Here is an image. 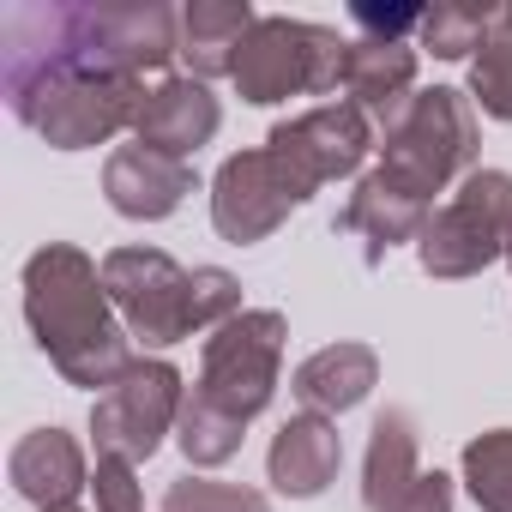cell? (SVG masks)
<instances>
[{
	"label": "cell",
	"mask_w": 512,
	"mask_h": 512,
	"mask_svg": "<svg viewBox=\"0 0 512 512\" xmlns=\"http://www.w3.org/2000/svg\"><path fill=\"white\" fill-rule=\"evenodd\" d=\"M422 476L416 464V422L404 410H386L368 434V464H362V506L368 512H398L410 482Z\"/></svg>",
	"instance_id": "ac0fdd59"
},
{
	"label": "cell",
	"mask_w": 512,
	"mask_h": 512,
	"mask_svg": "<svg viewBox=\"0 0 512 512\" xmlns=\"http://www.w3.org/2000/svg\"><path fill=\"white\" fill-rule=\"evenodd\" d=\"M278 362H284V314L241 308L229 326H217L205 338V368H199L193 398H205L211 410H223L235 422H253L278 392Z\"/></svg>",
	"instance_id": "3957f363"
},
{
	"label": "cell",
	"mask_w": 512,
	"mask_h": 512,
	"mask_svg": "<svg viewBox=\"0 0 512 512\" xmlns=\"http://www.w3.org/2000/svg\"><path fill=\"white\" fill-rule=\"evenodd\" d=\"M374 380H380V356L368 344H326L296 368V398L314 416H338V410H356L374 392Z\"/></svg>",
	"instance_id": "2e32d148"
},
{
	"label": "cell",
	"mask_w": 512,
	"mask_h": 512,
	"mask_svg": "<svg viewBox=\"0 0 512 512\" xmlns=\"http://www.w3.org/2000/svg\"><path fill=\"white\" fill-rule=\"evenodd\" d=\"M181 374L169 362H133L91 410V440H97V458H151L163 446V434L181 422Z\"/></svg>",
	"instance_id": "8992f818"
},
{
	"label": "cell",
	"mask_w": 512,
	"mask_h": 512,
	"mask_svg": "<svg viewBox=\"0 0 512 512\" xmlns=\"http://www.w3.org/2000/svg\"><path fill=\"white\" fill-rule=\"evenodd\" d=\"M464 482L482 512H512V428L476 434L464 446Z\"/></svg>",
	"instance_id": "d6986e66"
},
{
	"label": "cell",
	"mask_w": 512,
	"mask_h": 512,
	"mask_svg": "<svg viewBox=\"0 0 512 512\" xmlns=\"http://www.w3.org/2000/svg\"><path fill=\"white\" fill-rule=\"evenodd\" d=\"M181 434V452H187V464H223V458H235L241 452V428L247 422H235V416H223V410H211L205 398H193L187 392V404H181V422H175Z\"/></svg>",
	"instance_id": "ffe728a7"
},
{
	"label": "cell",
	"mask_w": 512,
	"mask_h": 512,
	"mask_svg": "<svg viewBox=\"0 0 512 512\" xmlns=\"http://www.w3.org/2000/svg\"><path fill=\"white\" fill-rule=\"evenodd\" d=\"M506 260H512V229H506Z\"/></svg>",
	"instance_id": "83f0119b"
},
{
	"label": "cell",
	"mask_w": 512,
	"mask_h": 512,
	"mask_svg": "<svg viewBox=\"0 0 512 512\" xmlns=\"http://www.w3.org/2000/svg\"><path fill=\"white\" fill-rule=\"evenodd\" d=\"M193 272H181L157 247H115L103 260V290L121 308L127 332L145 344H181L193 332V302H187Z\"/></svg>",
	"instance_id": "52a82bcc"
},
{
	"label": "cell",
	"mask_w": 512,
	"mask_h": 512,
	"mask_svg": "<svg viewBox=\"0 0 512 512\" xmlns=\"http://www.w3.org/2000/svg\"><path fill=\"white\" fill-rule=\"evenodd\" d=\"M302 199H308V187L260 145V151H241V157H229L217 169V181H211V223H217L223 241L241 247V241L272 235Z\"/></svg>",
	"instance_id": "ba28073f"
},
{
	"label": "cell",
	"mask_w": 512,
	"mask_h": 512,
	"mask_svg": "<svg viewBox=\"0 0 512 512\" xmlns=\"http://www.w3.org/2000/svg\"><path fill=\"white\" fill-rule=\"evenodd\" d=\"M266 151L314 193V187L350 175L368 157V115L356 103H320V109H308L296 121H278Z\"/></svg>",
	"instance_id": "9c48e42d"
},
{
	"label": "cell",
	"mask_w": 512,
	"mask_h": 512,
	"mask_svg": "<svg viewBox=\"0 0 512 512\" xmlns=\"http://www.w3.org/2000/svg\"><path fill=\"white\" fill-rule=\"evenodd\" d=\"M163 512H266V494L260 488H241V482L181 476V482H169Z\"/></svg>",
	"instance_id": "603a6c76"
},
{
	"label": "cell",
	"mask_w": 512,
	"mask_h": 512,
	"mask_svg": "<svg viewBox=\"0 0 512 512\" xmlns=\"http://www.w3.org/2000/svg\"><path fill=\"white\" fill-rule=\"evenodd\" d=\"M13 488L25 500H37V512H55V506H73L79 488H91V470H85V452L73 434L61 428H37L13 446Z\"/></svg>",
	"instance_id": "9a60e30c"
},
{
	"label": "cell",
	"mask_w": 512,
	"mask_h": 512,
	"mask_svg": "<svg viewBox=\"0 0 512 512\" xmlns=\"http://www.w3.org/2000/svg\"><path fill=\"white\" fill-rule=\"evenodd\" d=\"M350 73V43L326 25H302V19H260L247 31L241 55H235V85L247 103H284V97H326L338 91Z\"/></svg>",
	"instance_id": "7a4b0ae2"
},
{
	"label": "cell",
	"mask_w": 512,
	"mask_h": 512,
	"mask_svg": "<svg viewBox=\"0 0 512 512\" xmlns=\"http://www.w3.org/2000/svg\"><path fill=\"white\" fill-rule=\"evenodd\" d=\"M494 37V7H434L422 13V49H434L440 61H458L470 49H482Z\"/></svg>",
	"instance_id": "7402d4cb"
},
{
	"label": "cell",
	"mask_w": 512,
	"mask_h": 512,
	"mask_svg": "<svg viewBox=\"0 0 512 512\" xmlns=\"http://www.w3.org/2000/svg\"><path fill=\"white\" fill-rule=\"evenodd\" d=\"M103 193L121 217H139V223H157L169 217L187 193H193V163L181 157H163L151 145H121L103 169Z\"/></svg>",
	"instance_id": "7c38bea8"
},
{
	"label": "cell",
	"mask_w": 512,
	"mask_h": 512,
	"mask_svg": "<svg viewBox=\"0 0 512 512\" xmlns=\"http://www.w3.org/2000/svg\"><path fill=\"white\" fill-rule=\"evenodd\" d=\"M476 163V115L458 91L434 85L416 91L410 109L386 127V157L380 169H392L404 187H416L422 199H434L452 175H464Z\"/></svg>",
	"instance_id": "277c9868"
},
{
	"label": "cell",
	"mask_w": 512,
	"mask_h": 512,
	"mask_svg": "<svg viewBox=\"0 0 512 512\" xmlns=\"http://www.w3.org/2000/svg\"><path fill=\"white\" fill-rule=\"evenodd\" d=\"M398 512H452V476L422 470V476L410 482V494L398 500Z\"/></svg>",
	"instance_id": "4316f807"
},
{
	"label": "cell",
	"mask_w": 512,
	"mask_h": 512,
	"mask_svg": "<svg viewBox=\"0 0 512 512\" xmlns=\"http://www.w3.org/2000/svg\"><path fill=\"white\" fill-rule=\"evenodd\" d=\"M350 19L368 37H386V43H404V31H422V7H356Z\"/></svg>",
	"instance_id": "484cf974"
},
{
	"label": "cell",
	"mask_w": 512,
	"mask_h": 512,
	"mask_svg": "<svg viewBox=\"0 0 512 512\" xmlns=\"http://www.w3.org/2000/svg\"><path fill=\"white\" fill-rule=\"evenodd\" d=\"M428 217H434V199H422L416 187H404L392 169H374V175H362V187L350 193V205H344L338 223H344L350 235L368 241V266H380V260H386V247H398V241H422Z\"/></svg>",
	"instance_id": "8fae6325"
},
{
	"label": "cell",
	"mask_w": 512,
	"mask_h": 512,
	"mask_svg": "<svg viewBox=\"0 0 512 512\" xmlns=\"http://www.w3.org/2000/svg\"><path fill=\"white\" fill-rule=\"evenodd\" d=\"M91 488H97V512H145V500H139V482H133V464H127V458H97Z\"/></svg>",
	"instance_id": "d4e9b609"
},
{
	"label": "cell",
	"mask_w": 512,
	"mask_h": 512,
	"mask_svg": "<svg viewBox=\"0 0 512 512\" xmlns=\"http://www.w3.org/2000/svg\"><path fill=\"white\" fill-rule=\"evenodd\" d=\"M470 91L494 121H512V7L494 13V37L482 43L476 67H470Z\"/></svg>",
	"instance_id": "44dd1931"
},
{
	"label": "cell",
	"mask_w": 512,
	"mask_h": 512,
	"mask_svg": "<svg viewBox=\"0 0 512 512\" xmlns=\"http://www.w3.org/2000/svg\"><path fill=\"white\" fill-rule=\"evenodd\" d=\"M55 512H79V506H55Z\"/></svg>",
	"instance_id": "f1b7e54d"
},
{
	"label": "cell",
	"mask_w": 512,
	"mask_h": 512,
	"mask_svg": "<svg viewBox=\"0 0 512 512\" xmlns=\"http://www.w3.org/2000/svg\"><path fill=\"white\" fill-rule=\"evenodd\" d=\"M187 302H193V332H217L241 314V284L223 266H199L187 284Z\"/></svg>",
	"instance_id": "cb8c5ba5"
},
{
	"label": "cell",
	"mask_w": 512,
	"mask_h": 512,
	"mask_svg": "<svg viewBox=\"0 0 512 512\" xmlns=\"http://www.w3.org/2000/svg\"><path fill=\"white\" fill-rule=\"evenodd\" d=\"M25 320H31L43 356L73 386H103L109 392L133 368L127 332L109 314L103 272L67 241H49L43 253H31V266H25Z\"/></svg>",
	"instance_id": "6da1fadb"
},
{
	"label": "cell",
	"mask_w": 512,
	"mask_h": 512,
	"mask_svg": "<svg viewBox=\"0 0 512 512\" xmlns=\"http://www.w3.org/2000/svg\"><path fill=\"white\" fill-rule=\"evenodd\" d=\"M344 91L356 97V109L368 121L392 127L410 109V97H416V49L410 43H386V37H356Z\"/></svg>",
	"instance_id": "5bb4252c"
},
{
	"label": "cell",
	"mask_w": 512,
	"mask_h": 512,
	"mask_svg": "<svg viewBox=\"0 0 512 512\" xmlns=\"http://www.w3.org/2000/svg\"><path fill=\"white\" fill-rule=\"evenodd\" d=\"M253 25H260V13H253L247 0H193L181 13V61L199 79L235 73V55H241Z\"/></svg>",
	"instance_id": "e0dca14e"
},
{
	"label": "cell",
	"mask_w": 512,
	"mask_h": 512,
	"mask_svg": "<svg viewBox=\"0 0 512 512\" xmlns=\"http://www.w3.org/2000/svg\"><path fill=\"white\" fill-rule=\"evenodd\" d=\"M217 97L205 91V79H157L145 97H139V115H133V133L139 145L163 151V157H193L211 133H217Z\"/></svg>",
	"instance_id": "30bf717a"
},
{
	"label": "cell",
	"mask_w": 512,
	"mask_h": 512,
	"mask_svg": "<svg viewBox=\"0 0 512 512\" xmlns=\"http://www.w3.org/2000/svg\"><path fill=\"white\" fill-rule=\"evenodd\" d=\"M338 464H344V440H338L332 416H314V410L290 416V422L278 428L272 452H266L272 488H278V494H290V500H308V494H320V488L338 476Z\"/></svg>",
	"instance_id": "4fadbf2b"
},
{
	"label": "cell",
	"mask_w": 512,
	"mask_h": 512,
	"mask_svg": "<svg viewBox=\"0 0 512 512\" xmlns=\"http://www.w3.org/2000/svg\"><path fill=\"white\" fill-rule=\"evenodd\" d=\"M506 229H512V175L470 169L458 199L440 205L422 229V272L428 278H476L482 266L506 260Z\"/></svg>",
	"instance_id": "5b68a950"
}]
</instances>
